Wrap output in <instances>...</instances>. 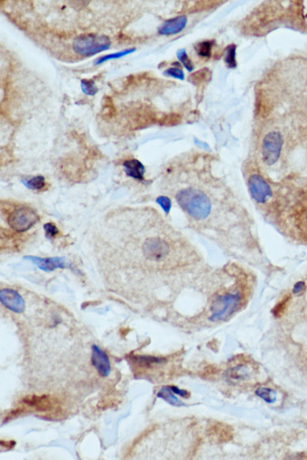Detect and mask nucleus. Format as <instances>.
<instances>
[{
    "label": "nucleus",
    "mask_w": 307,
    "mask_h": 460,
    "mask_svg": "<svg viewBox=\"0 0 307 460\" xmlns=\"http://www.w3.org/2000/svg\"><path fill=\"white\" fill-rule=\"evenodd\" d=\"M181 208L196 219H204L210 214L211 203L209 198L202 191L194 188L183 189L176 195Z\"/></svg>",
    "instance_id": "f257e3e1"
},
{
    "label": "nucleus",
    "mask_w": 307,
    "mask_h": 460,
    "mask_svg": "<svg viewBox=\"0 0 307 460\" xmlns=\"http://www.w3.org/2000/svg\"><path fill=\"white\" fill-rule=\"evenodd\" d=\"M111 41L105 35L83 34L76 37L73 43L74 51L83 57H92L102 51L108 50Z\"/></svg>",
    "instance_id": "f03ea898"
},
{
    "label": "nucleus",
    "mask_w": 307,
    "mask_h": 460,
    "mask_svg": "<svg viewBox=\"0 0 307 460\" xmlns=\"http://www.w3.org/2000/svg\"><path fill=\"white\" fill-rule=\"evenodd\" d=\"M241 300L239 293L227 294L219 296L211 307V321L215 322L227 319L236 311L240 305Z\"/></svg>",
    "instance_id": "7ed1b4c3"
},
{
    "label": "nucleus",
    "mask_w": 307,
    "mask_h": 460,
    "mask_svg": "<svg viewBox=\"0 0 307 460\" xmlns=\"http://www.w3.org/2000/svg\"><path fill=\"white\" fill-rule=\"evenodd\" d=\"M39 220V216L33 209L21 207L11 212L8 218L9 226L18 233L26 232Z\"/></svg>",
    "instance_id": "20e7f679"
},
{
    "label": "nucleus",
    "mask_w": 307,
    "mask_h": 460,
    "mask_svg": "<svg viewBox=\"0 0 307 460\" xmlns=\"http://www.w3.org/2000/svg\"><path fill=\"white\" fill-rule=\"evenodd\" d=\"M283 139L280 132H272L265 137L263 141L262 157L268 165L278 162L282 149Z\"/></svg>",
    "instance_id": "39448f33"
},
{
    "label": "nucleus",
    "mask_w": 307,
    "mask_h": 460,
    "mask_svg": "<svg viewBox=\"0 0 307 460\" xmlns=\"http://www.w3.org/2000/svg\"><path fill=\"white\" fill-rule=\"evenodd\" d=\"M143 251L146 258L159 262L164 260L168 256L169 246L163 239L159 237H152L146 240Z\"/></svg>",
    "instance_id": "423d86ee"
},
{
    "label": "nucleus",
    "mask_w": 307,
    "mask_h": 460,
    "mask_svg": "<svg viewBox=\"0 0 307 460\" xmlns=\"http://www.w3.org/2000/svg\"><path fill=\"white\" fill-rule=\"evenodd\" d=\"M248 187L252 198L258 203L266 202L271 196V187L259 175L253 174L250 177Z\"/></svg>",
    "instance_id": "0eeeda50"
},
{
    "label": "nucleus",
    "mask_w": 307,
    "mask_h": 460,
    "mask_svg": "<svg viewBox=\"0 0 307 460\" xmlns=\"http://www.w3.org/2000/svg\"><path fill=\"white\" fill-rule=\"evenodd\" d=\"M25 260L31 261L35 265L45 272H52L57 269H65L71 268V264H69L67 259L60 257L54 258H41L36 256H25Z\"/></svg>",
    "instance_id": "6e6552de"
},
{
    "label": "nucleus",
    "mask_w": 307,
    "mask_h": 460,
    "mask_svg": "<svg viewBox=\"0 0 307 460\" xmlns=\"http://www.w3.org/2000/svg\"><path fill=\"white\" fill-rule=\"evenodd\" d=\"M0 300L2 304L11 311L18 314L24 311L25 305L24 299L13 289H2L0 292Z\"/></svg>",
    "instance_id": "1a4fd4ad"
},
{
    "label": "nucleus",
    "mask_w": 307,
    "mask_h": 460,
    "mask_svg": "<svg viewBox=\"0 0 307 460\" xmlns=\"http://www.w3.org/2000/svg\"><path fill=\"white\" fill-rule=\"evenodd\" d=\"M91 361L92 366L102 377L108 376L110 373V362L105 352L96 345L92 347Z\"/></svg>",
    "instance_id": "9d476101"
},
{
    "label": "nucleus",
    "mask_w": 307,
    "mask_h": 460,
    "mask_svg": "<svg viewBox=\"0 0 307 460\" xmlns=\"http://www.w3.org/2000/svg\"><path fill=\"white\" fill-rule=\"evenodd\" d=\"M187 17L180 15L167 20L158 28V33L162 36H170L180 33L187 26Z\"/></svg>",
    "instance_id": "9b49d317"
},
{
    "label": "nucleus",
    "mask_w": 307,
    "mask_h": 460,
    "mask_svg": "<svg viewBox=\"0 0 307 460\" xmlns=\"http://www.w3.org/2000/svg\"><path fill=\"white\" fill-rule=\"evenodd\" d=\"M23 402L40 412L51 410L53 408V401L48 396H31L24 398Z\"/></svg>",
    "instance_id": "f8f14e48"
},
{
    "label": "nucleus",
    "mask_w": 307,
    "mask_h": 460,
    "mask_svg": "<svg viewBox=\"0 0 307 460\" xmlns=\"http://www.w3.org/2000/svg\"><path fill=\"white\" fill-rule=\"evenodd\" d=\"M124 171L128 176L136 179H143L145 168L140 162L136 160L127 161L123 163Z\"/></svg>",
    "instance_id": "ddd939ff"
},
{
    "label": "nucleus",
    "mask_w": 307,
    "mask_h": 460,
    "mask_svg": "<svg viewBox=\"0 0 307 460\" xmlns=\"http://www.w3.org/2000/svg\"><path fill=\"white\" fill-rule=\"evenodd\" d=\"M212 72L208 68H203L190 75L188 81L195 86H201L211 80Z\"/></svg>",
    "instance_id": "4468645a"
},
{
    "label": "nucleus",
    "mask_w": 307,
    "mask_h": 460,
    "mask_svg": "<svg viewBox=\"0 0 307 460\" xmlns=\"http://www.w3.org/2000/svg\"><path fill=\"white\" fill-rule=\"evenodd\" d=\"M131 361L141 368H151L155 364L165 363L166 360L153 356H136L130 357Z\"/></svg>",
    "instance_id": "2eb2a0df"
},
{
    "label": "nucleus",
    "mask_w": 307,
    "mask_h": 460,
    "mask_svg": "<svg viewBox=\"0 0 307 460\" xmlns=\"http://www.w3.org/2000/svg\"><path fill=\"white\" fill-rule=\"evenodd\" d=\"M173 392L170 388V386H163L157 393L158 398L163 399L169 405L176 406V407H181L185 406L184 403L179 400L177 397L174 395Z\"/></svg>",
    "instance_id": "dca6fc26"
},
{
    "label": "nucleus",
    "mask_w": 307,
    "mask_h": 460,
    "mask_svg": "<svg viewBox=\"0 0 307 460\" xmlns=\"http://www.w3.org/2000/svg\"><path fill=\"white\" fill-rule=\"evenodd\" d=\"M249 376V371L245 366H239L227 371V377L234 380L246 379Z\"/></svg>",
    "instance_id": "f3484780"
},
{
    "label": "nucleus",
    "mask_w": 307,
    "mask_h": 460,
    "mask_svg": "<svg viewBox=\"0 0 307 460\" xmlns=\"http://www.w3.org/2000/svg\"><path fill=\"white\" fill-rule=\"evenodd\" d=\"M215 40L204 41L195 45V50L197 54L202 58H210L212 50L215 45Z\"/></svg>",
    "instance_id": "a211bd4d"
},
{
    "label": "nucleus",
    "mask_w": 307,
    "mask_h": 460,
    "mask_svg": "<svg viewBox=\"0 0 307 460\" xmlns=\"http://www.w3.org/2000/svg\"><path fill=\"white\" fill-rule=\"evenodd\" d=\"M236 46L235 44H230L225 49V62L229 69H235L237 67L236 60Z\"/></svg>",
    "instance_id": "6ab92c4d"
},
{
    "label": "nucleus",
    "mask_w": 307,
    "mask_h": 460,
    "mask_svg": "<svg viewBox=\"0 0 307 460\" xmlns=\"http://www.w3.org/2000/svg\"><path fill=\"white\" fill-rule=\"evenodd\" d=\"M23 185L31 190H39L45 187V178L41 175L33 177L29 180H22L21 181Z\"/></svg>",
    "instance_id": "aec40b11"
},
{
    "label": "nucleus",
    "mask_w": 307,
    "mask_h": 460,
    "mask_svg": "<svg viewBox=\"0 0 307 460\" xmlns=\"http://www.w3.org/2000/svg\"><path fill=\"white\" fill-rule=\"evenodd\" d=\"M256 395L267 403H274L276 401V393L268 387H259L255 391Z\"/></svg>",
    "instance_id": "412c9836"
},
{
    "label": "nucleus",
    "mask_w": 307,
    "mask_h": 460,
    "mask_svg": "<svg viewBox=\"0 0 307 460\" xmlns=\"http://www.w3.org/2000/svg\"><path fill=\"white\" fill-rule=\"evenodd\" d=\"M136 51V48H130L128 49V50H126L119 51V52L114 53H112V54L103 56V57L97 58V59L96 60V62H95V64L100 65L102 64V63L106 62V61L113 59H118V58L125 57V56L129 55L130 53H134V51Z\"/></svg>",
    "instance_id": "4be33fe9"
},
{
    "label": "nucleus",
    "mask_w": 307,
    "mask_h": 460,
    "mask_svg": "<svg viewBox=\"0 0 307 460\" xmlns=\"http://www.w3.org/2000/svg\"><path fill=\"white\" fill-rule=\"evenodd\" d=\"M176 57H177L179 62L184 66L188 72H191L194 70V65L192 62L191 59L188 57L187 51L185 49H180L176 52Z\"/></svg>",
    "instance_id": "5701e85b"
},
{
    "label": "nucleus",
    "mask_w": 307,
    "mask_h": 460,
    "mask_svg": "<svg viewBox=\"0 0 307 460\" xmlns=\"http://www.w3.org/2000/svg\"><path fill=\"white\" fill-rule=\"evenodd\" d=\"M81 89L82 92L87 95H94L98 92V88L92 79H83L81 81Z\"/></svg>",
    "instance_id": "b1692460"
},
{
    "label": "nucleus",
    "mask_w": 307,
    "mask_h": 460,
    "mask_svg": "<svg viewBox=\"0 0 307 460\" xmlns=\"http://www.w3.org/2000/svg\"><path fill=\"white\" fill-rule=\"evenodd\" d=\"M103 106H102V114L104 117L111 118L115 114V108L111 98L106 96L104 99Z\"/></svg>",
    "instance_id": "393cba45"
},
{
    "label": "nucleus",
    "mask_w": 307,
    "mask_h": 460,
    "mask_svg": "<svg viewBox=\"0 0 307 460\" xmlns=\"http://www.w3.org/2000/svg\"><path fill=\"white\" fill-rule=\"evenodd\" d=\"M213 427L216 430V433H217L216 434H217L218 440L220 439V441H222V442H223V441H227L228 438H230V437H231V434H230L231 432H229V430H227V426L219 424Z\"/></svg>",
    "instance_id": "a878e982"
},
{
    "label": "nucleus",
    "mask_w": 307,
    "mask_h": 460,
    "mask_svg": "<svg viewBox=\"0 0 307 460\" xmlns=\"http://www.w3.org/2000/svg\"><path fill=\"white\" fill-rule=\"evenodd\" d=\"M164 75L181 81L184 80L185 79L184 72L182 69L177 67L169 68L164 72Z\"/></svg>",
    "instance_id": "bb28decb"
},
{
    "label": "nucleus",
    "mask_w": 307,
    "mask_h": 460,
    "mask_svg": "<svg viewBox=\"0 0 307 460\" xmlns=\"http://www.w3.org/2000/svg\"><path fill=\"white\" fill-rule=\"evenodd\" d=\"M43 228L45 231V237L49 240L54 239L60 232L57 226L53 223H46Z\"/></svg>",
    "instance_id": "cd10ccee"
},
{
    "label": "nucleus",
    "mask_w": 307,
    "mask_h": 460,
    "mask_svg": "<svg viewBox=\"0 0 307 460\" xmlns=\"http://www.w3.org/2000/svg\"><path fill=\"white\" fill-rule=\"evenodd\" d=\"M180 116L176 114H170L162 118L161 123L166 125H174L179 122Z\"/></svg>",
    "instance_id": "c85d7f7f"
},
{
    "label": "nucleus",
    "mask_w": 307,
    "mask_h": 460,
    "mask_svg": "<svg viewBox=\"0 0 307 460\" xmlns=\"http://www.w3.org/2000/svg\"><path fill=\"white\" fill-rule=\"evenodd\" d=\"M170 388L174 394H178V395L183 397V398H188L190 395L187 391L178 388V387L170 386Z\"/></svg>",
    "instance_id": "c756f323"
},
{
    "label": "nucleus",
    "mask_w": 307,
    "mask_h": 460,
    "mask_svg": "<svg viewBox=\"0 0 307 460\" xmlns=\"http://www.w3.org/2000/svg\"><path fill=\"white\" fill-rule=\"evenodd\" d=\"M0 444H1V447L8 448V449H11V448H13L16 445L15 441H1V443H0Z\"/></svg>",
    "instance_id": "7c9ffc66"
},
{
    "label": "nucleus",
    "mask_w": 307,
    "mask_h": 460,
    "mask_svg": "<svg viewBox=\"0 0 307 460\" xmlns=\"http://www.w3.org/2000/svg\"><path fill=\"white\" fill-rule=\"evenodd\" d=\"M160 203L166 211H168L169 208H170V202H169V200L167 199V198H161V199H160Z\"/></svg>",
    "instance_id": "2f4dec72"
},
{
    "label": "nucleus",
    "mask_w": 307,
    "mask_h": 460,
    "mask_svg": "<svg viewBox=\"0 0 307 460\" xmlns=\"http://www.w3.org/2000/svg\"><path fill=\"white\" fill-rule=\"evenodd\" d=\"M306 222H307V217H306Z\"/></svg>",
    "instance_id": "473e14b6"
}]
</instances>
